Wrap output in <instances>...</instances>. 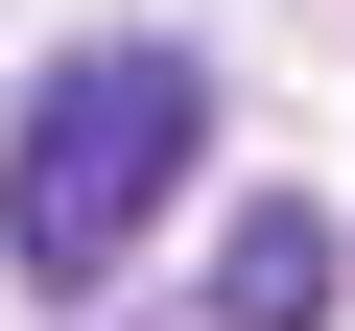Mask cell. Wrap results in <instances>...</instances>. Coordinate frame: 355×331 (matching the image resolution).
<instances>
[{"label":"cell","mask_w":355,"mask_h":331,"mask_svg":"<svg viewBox=\"0 0 355 331\" xmlns=\"http://www.w3.org/2000/svg\"><path fill=\"white\" fill-rule=\"evenodd\" d=\"M190 142H214V48H166V24H119V48H48L24 142H0V260H24L48 307H95V284H119V237H166Z\"/></svg>","instance_id":"cell-1"},{"label":"cell","mask_w":355,"mask_h":331,"mask_svg":"<svg viewBox=\"0 0 355 331\" xmlns=\"http://www.w3.org/2000/svg\"><path fill=\"white\" fill-rule=\"evenodd\" d=\"M355 307V237L308 213V190H261L237 237H214V284H190V331H331Z\"/></svg>","instance_id":"cell-2"}]
</instances>
